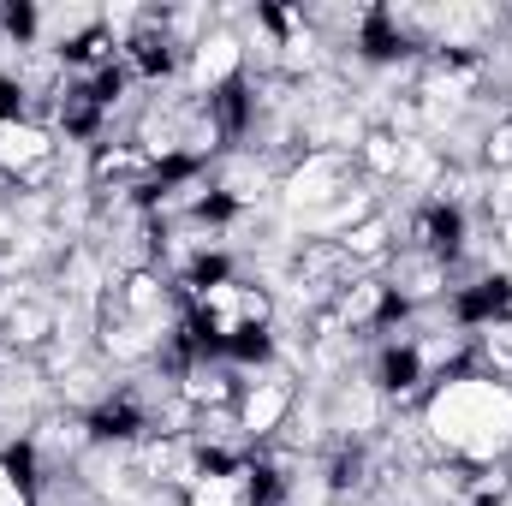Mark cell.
<instances>
[{
  "instance_id": "5",
  "label": "cell",
  "mask_w": 512,
  "mask_h": 506,
  "mask_svg": "<svg viewBox=\"0 0 512 506\" xmlns=\"http://www.w3.org/2000/svg\"><path fill=\"white\" fill-rule=\"evenodd\" d=\"M239 435L251 441V447H262V441H274L286 423H292V411H298V387H292V376H280V370H262V376L251 381V387H239Z\"/></svg>"
},
{
  "instance_id": "6",
  "label": "cell",
  "mask_w": 512,
  "mask_h": 506,
  "mask_svg": "<svg viewBox=\"0 0 512 506\" xmlns=\"http://www.w3.org/2000/svg\"><path fill=\"white\" fill-rule=\"evenodd\" d=\"M447 316H453L459 334H483V328H495V322H512V274L495 268V274H477V280L453 286Z\"/></svg>"
},
{
  "instance_id": "3",
  "label": "cell",
  "mask_w": 512,
  "mask_h": 506,
  "mask_svg": "<svg viewBox=\"0 0 512 506\" xmlns=\"http://www.w3.org/2000/svg\"><path fill=\"white\" fill-rule=\"evenodd\" d=\"M54 149H60V137L42 126L36 114L0 120V179L6 185H42L48 167H54Z\"/></svg>"
},
{
  "instance_id": "7",
  "label": "cell",
  "mask_w": 512,
  "mask_h": 506,
  "mask_svg": "<svg viewBox=\"0 0 512 506\" xmlns=\"http://www.w3.org/2000/svg\"><path fill=\"white\" fill-rule=\"evenodd\" d=\"M370 387L382 399H411V393H429V364H423V346L411 334H393L376 340L370 352Z\"/></svg>"
},
{
  "instance_id": "11",
  "label": "cell",
  "mask_w": 512,
  "mask_h": 506,
  "mask_svg": "<svg viewBox=\"0 0 512 506\" xmlns=\"http://www.w3.org/2000/svg\"><path fill=\"white\" fill-rule=\"evenodd\" d=\"M0 506H36L24 489H18V477L6 471V459H0Z\"/></svg>"
},
{
  "instance_id": "4",
  "label": "cell",
  "mask_w": 512,
  "mask_h": 506,
  "mask_svg": "<svg viewBox=\"0 0 512 506\" xmlns=\"http://www.w3.org/2000/svg\"><path fill=\"white\" fill-rule=\"evenodd\" d=\"M471 245V215H465V203H447V197H429V203H417L411 209V221H405V251H423L435 256V262H459Z\"/></svg>"
},
{
  "instance_id": "1",
  "label": "cell",
  "mask_w": 512,
  "mask_h": 506,
  "mask_svg": "<svg viewBox=\"0 0 512 506\" xmlns=\"http://www.w3.org/2000/svg\"><path fill=\"white\" fill-rule=\"evenodd\" d=\"M417 429H423V441H429L447 465L495 471L512 453V381L489 376V370L429 381Z\"/></svg>"
},
{
  "instance_id": "10",
  "label": "cell",
  "mask_w": 512,
  "mask_h": 506,
  "mask_svg": "<svg viewBox=\"0 0 512 506\" xmlns=\"http://www.w3.org/2000/svg\"><path fill=\"white\" fill-rule=\"evenodd\" d=\"M483 155H489V167H495V173H512V114L489 131V149H483Z\"/></svg>"
},
{
  "instance_id": "8",
  "label": "cell",
  "mask_w": 512,
  "mask_h": 506,
  "mask_svg": "<svg viewBox=\"0 0 512 506\" xmlns=\"http://www.w3.org/2000/svg\"><path fill=\"white\" fill-rule=\"evenodd\" d=\"M54 334H60V316H54V304H42V298H12V304L0 310V346H12L18 358L54 346Z\"/></svg>"
},
{
  "instance_id": "2",
  "label": "cell",
  "mask_w": 512,
  "mask_h": 506,
  "mask_svg": "<svg viewBox=\"0 0 512 506\" xmlns=\"http://www.w3.org/2000/svg\"><path fill=\"white\" fill-rule=\"evenodd\" d=\"M179 78H185L191 102H209L215 90H227V84H239V78H245V42H239L233 30H203V36L185 48Z\"/></svg>"
},
{
  "instance_id": "12",
  "label": "cell",
  "mask_w": 512,
  "mask_h": 506,
  "mask_svg": "<svg viewBox=\"0 0 512 506\" xmlns=\"http://www.w3.org/2000/svg\"><path fill=\"white\" fill-rule=\"evenodd\" d=\"M12 114H24V84L0 78V120H12Z\"/></svg>"
},
{
  "instance_id": "9",
  "label": "cell",
  "mask_w": 512,
  "mask_h": 506,
  "mask_svg": "<svg viewBox=\"0 0 512 506\" xmlns=\"http://www.w3.org/2000/svg\"><path fill=\"white\" fill-rule=\"evenodd\" d=\"M185 506H245V471L233 477H215V471H191L185 489H179Z\"/></svg>"
}]
</instances>
